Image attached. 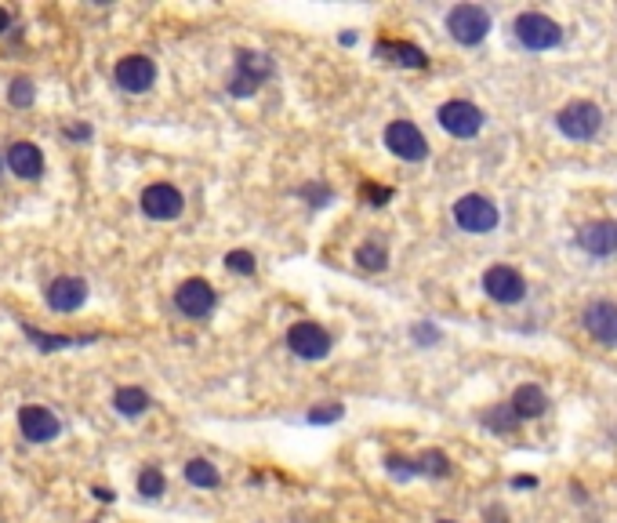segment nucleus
Listing matches in <instances>:
<instances>
[{"label": "nucleus", "mask_w": 617, "mask_h": 523, "mask_svg": "<svg viewBox=\"0 0 617 523\" xmlns=\"http://www.w3.org/2000/svg\"><path fill=\"white\" fill-rule=\"evenodd\" d=\"M555 128L563 131L567 138H574V142H588L603 128V110L596 106V102H585V98L571 102V106H563L555 113Z\"/></svg>", "instance_id": "1"}, {"label": "nucleus", "mask_w": 617, "mask_h": 523, "mask_svg": "<svg viewBox=\"0 0 617 523\" xmlns=\"http://www.w3.org/2000/svg\"><path fill=\"white\" fill-rule=\"evenodd\" d=\"M269 77H272L269 55H258V51L240 47V51H237V70H233V80H229V95L247 98V95H254Z\"/></svg>", "instance_id": "2"}, {"label": "nucleus", "mask_w": 617, "mask_h": 523, "mask_svg": "<svg viewBox=\"0 0 617 523\" xmlns=\"http://www.w3.org/2000/svg\"><path fill=\"white\" fill-rule=\"evenodd\" d=\"M446 33H451L458 44L472 47L490 33V12L479 4H458V8H451V15H446Z\"/></svg>", "instance_id": "3"}, {"label": "nucleus", "mask_w": 617, "mask_h": 523, "mask_svg": "<svg viewBox=\"0 0 617 523\" xmlns=\"http://www.w3.org/2000/svg\"><path fill=\"white\" fill-rule=\"evenodd\" d=\"M513 29H516V40H520L523 47H530V51H548V47H555L559 40H563V29H559V22H552V19L541 15V12L520 15Z\"/></svg>", "instance_id": "4"}, {"label": "nucleus", "mask_w": 617, "mask_h": 523, "mask_svg": "<svg viewBox=\"0 0 617 523\" xmlns=\"http://www.w3.org/2000/svg\"><path fill=\"white\" fill-rule=\"evenodd\" d=\"M385 145H388L392 156L411 161V164H418V161H425V156H429V142H425V135L411 120H392L385 128Z\"/></svg>", "instance_id": "5"}, {"label": "nucleus", "mask_w": 617, "mask_h": 523, "mask_svg": "<svg viewBox=\"0 0 617 523\" xmlns=\"http://www.w3.org/2000/svg\"><path fill=\"white\" fill-rule=\"evenodd\" d=\"M142 212L149 215V219H156V222H171V219H179L182 215V207H186V196L171 186V182H153V186H146L142 189Z\"/></svg>", "instance_id": "6"}, {"label": "nucleus", "mask_w": 617, "mask_h": 523, "mask_svg": "<svg viewBox=\"0 0 617 523\" xmlns=\"http://www.w3.org/2000/svg\"><path fill=\"white\" fill-rule=\"evenodd\" d=\"M436 117H439L443 131H451L454 138H472V135L483 128V110H479V106H472V102H465V98H451V102H443Z\"/></svg>", "instance_id": "7"}, {"label": "nucleus", "mask_w": 617, "mask_h": 523, "mask_svg": "<svg viewBox=\"0 0 617 523\" xmlns=\"http://www.w3.org/2000/svg\"><path fill=\"white\" fill-rule=\"evenodd\" d=\"M497 207L487 200V196H479V193H469V196H462L458 203H454V222L465 229V233H490L494 226H497Z\"/></svg>", "instance_id": "8"}, {"label": "nucleus", "mask_w": 617, "mask_h": 523, "mask_svg": "<svg viewBox=\"0 0 617 523\" xmlns=\"http://www.w3.org/2000/svg\"><path fill=\"white\" fill-rule=\"evenodd\" d=\"M483 291H487L494 302H501V305H513V302H520V298L527 295V280H523V273L513 270V266H490V270L483 273Z\"/></svg>", "instance_id": "9"}, {"label": "nucleus", "mask_w": 617, "mask_h": 523, "mask_svg": "<svg viewBox=\"0 0 617 523\" xmlns=\"http://www.w3.org/2000/svg\"><path fill=\"white\" fill-rule=\"evenodd\" d=\"M19 433L29 440V444H47L63 433V422H59V414L40 407V403H29L19 411Z\"/></svg>", "instance_id": "10"}, {"label": "nucleus", "mask_w": 617, "mask_h": 523, "mask_svg": "<svg viewBox=\"0 0 617 523\" xmlns=\"http://www.w3.org/2000/svg\"><path fill=\"white\" fill-rule=\"evenodd\" d=\"M113 80H117L121 91H128V95H142V91L153 87V80H156V66H153V59H146V55H124V59L117 62V70H113Z\"/></svg>", "instance_id": "11"}, {"label": "nucleus", "mask_w": 617, "mask_h": 523, "mask_svg": "<svg viewBox=\"0 0 617 523\" xmlns=\"http://www.w3.org/2000/svg\"><path fill=\"white\" fill-rule=\"evenodd\" d=\"M288 345H291V353L302 356V360H323V356L330 353V335H327L320 324H313V320H298V324L288 331Z\"/></svg>", "instance_id": "12"}, {"label": "nucleus", "mask_w": 617, "mask_h": 523, "mask_svg": "<svg viewBox=\"0 0 617 523\" xmlns=\"http://www.w3.org/2000/svg\"><path fill=\"white\" fill-rule=\"evenodd\" d=\"M214 302H218L214 287L207 280H200V277L179 284V291H175V305H179V312H186L189 320H204L207 312L214 309Z\"/></svg>", "instance_id": "13"}, {"label": "nucleus", "mask_w": 617, "mask_h": 523, "mask_svg": "<svg viewBox=\"0 0 617 523\" xmlns=\"http://www.w3.org/2000/svg\"><path fill=\"white\" fill-rule=\"evenodd\" d=\"M578 247L596 254V258H610L617 254V222L610 219H596V222H585L578 229Z\"/></svg>", "instance_id": "14"}, {"label": "nucleus", "mask_w": 617, "mask_h": 523, "mask_svg": "<svg viewBox=\"0 0 617 523\" xmlns=\"http://www.w3.org/2000/svg\"><path fill=\"white\" fill-rule=\"evenodd\" d=\"M44 295H47V305L54 312H77L88 302V280H80V277H54Z\"/></svg>", "instance_id": "15"}, {"label": "nucleus", "mask_w": 617, "mask_h": 523, "mask_svg": "<svg viewBox=\"0 0 617 523\" xmlns=\"http://www.w3.org/2000/svg\"><path fill=\"white\" fill-rule=\"evenodd\" d=\"M585 331L599 338L603 345H617V305L613 302H592L581 317Z\"/></svg>", "instance_id": "16"}, {"label": "nucleus", "mask_w": 617, "mask_h": 523, "mask_svg": "<svg viewBox=\"0 0 617 523\" xmlns=\"http://www.w3.org/2000/svg\"><path fill=\"white\" fill-rule=\"evenodd\" d=\"M8 168H12V175L33 182L44 175V153L33 142H12L8 145Z\"/></svg>", "instance_id": "17"}, {"label": "nucleus", "mask_w": 617, "mask_h": 523, "mask_svg": "<svg viewBox=\"0 0 617 523\" xmlns=\"http://www.w3.org/2000/svg\"><path fill=\"white\" fill-rule=\"evenodd\" d=\"M374 55L385 59V62H396V66H407V70H425L429 59H425V51L407 44V40H378L374 44Z\"/></svg>", "instance_id": "18"}, {"label": "nucleus", "mask_w": 617, "mask_h": 523, "mask_svg": "<svg viewBox=\"0 0 617 523\" xmlns=\"http://www.w3.org/2000/svg\"><path fill=\"white\" fill-rule=\"evenodd\" d=\"M513 411H516L520 418H541V414L548 411L545 389H538V386H520L516 396H513Z\"/></svg>", "instance_id": "19"}, {"label": "nucleus", "mask_w": 617, "mask_h": 523, "mask_svg": "<svg viewBox=\"0 0 617 523\" xmlns=\"http://www.w3.org/2000/svg\"><path fill=\"white\" fill-rule=\"evenodd\" d=\"M113 407H117L124 418H138V414L149 411V396H146L142 389H135V386H124V389L113 393Z\"/></svg>", "instance_id": "20"}, {"label": "nucleus", "mask_w": 617, "mask_h": 523, "mask_svg": "<svg viewBox=\"0 0 617 523\" xmlns=\"http://www.w3.org/2000/svg\"><path fill=\"white\" fill-rule=\"evenodd\" d=\"M483 426L487 429H497V433H513L520 426V414L513 411V403H497V407H490L483 414Z\"/></svg>", "instance_id": "21"}, {"label": "nucleus", "mask_w": 617, "mask_h": 523, "mask_svg": "<svg viewBox=\"0 0 617 523\" xmlns=\"http://www.w3.org/2000/svg\"><path fill=\"white\" fill-rule=\"evenodd\" d=\"M186 480H189L193 487H218V484H221L218 469H214L207 458H193V461L186 465Z\"/></svg>", "instance_id": "22"}, {"label": "nucleus", "mask_w": 617, "mask_h": 523, "mask_svg": "<svg viewBox=\"0 0 617 523\" xmlns=\"http://www.w3.org/2000/svg\"><path fill=\"white\" fill-rule=\"evenodd\" d=\"M385 247L381 244H374V240H367V244H360L356 247V262H360V266L363 270H385Z\"/></svg>", "instance_id": "23"}, {"label": "nucleus", "mask_w": 617, "mask_h": 523, "mask_svg": "<svg viewBox=\"0 0 617 523\" xmlns=\"http://www.w3.org/2000/svg\"><path fill=\"white\" fill-rule=\"evenodd\" d=\"M163 487H167V484H163V473H160L156 465H146L142 473H138V491H142L146 498H160Z\"/></svg>", "instance_id": "24"}, {"label": "nucleus", "mask_w": 617, "mask_h": 523, "mask_svg": "<svg viewBox=\"0 0 617 523\" xmlns=\"http://www.w3.org/2000/svg\"><path fill=\"white\" fill-rule=\"evenodd\" d=\"M418 473H429V477H446L451 473V461H446L439 451H425L418 458Z\"/></svg>", "instance_id": "25"}, {"label": "nucleus", "mask_w": 617, "mask_h": 523, "mask_svg": "<svg viewBox=\"0 0 617 523\" xmlns=\"http://www.w3.org/2000/svg\"><path fill=\"white\" fill-rule=\"evenodd\" d=\"M226 266H229L233 273L251 277V273H254V254H251V251H229V254H226Z\"/></svg>", "instance_id": "26"}, {"label": "nucleus", "mask_w": 617, "mask_h": 523, "mask_svg": "<svg viewBox=\"0 0 617 523\" xmlns=\"http://www.w3.org/2000/svg\"><path fill=\"white\" fill-rule=\"evenodd\" d=\"M8 98H12V106H33V98H37V91H33V84L29 80H15L12 84V91H8Z\"/></svg>", "instance_id": "27"}, {"label": "nucleus", "mask_w": 617, "mask_h": 523, "mask_svg": "<svg viewBox=\"0 0 617 523\" xmlns=\"http://www.w3.org/2000/svg\"><path fill=\"white\" fill-rule=\"evenodd\" d=\"M338 418H342V403H320L316 411H309V422H313V426L338 422Z\"/></svg>", "instance_id": "28"}, {"label": "nucleus", "mask_w": 617, "mask_h": 523, "mask_svg": "<svg viewBox=\"0 0 617 523\" xmlns=\"http://www.w3.org/2000/svg\"><path fill=\"white\" fill-rule=\"evenodd\" d=\"M26 335L44 349V353H51V349H63V345H73V338H59V335H40L37 328H26Z\"/></svg>", "instance_id": "29"}, {"label": "nucleus", "mask_w": 617, "mask_h": 523, "mask_svg": "<svg viewBox=\"0 0 617 523\" xmlns=\"http://www.w3.org/2000/svg\"><path fill=\"white\" fill-rule=\"evenodd\" d=\"M360 196L371 203V207H381L388 196H392V189H385V186H374V182H363L360 186Z\"/></svg>", "instance_id": "30"}, {"label": "nucleus", "mask_w": 617, "mask_h": 523, "mask_svg": "<svg viewBox=\"0 0 617 523\" xmlns=\"http://www.w3.org/2000/svg\"><path fill=\"white\" fill-rule=\"evenodd\" d=\"M388 469H392L396 477H414V473H418V461H407V458H396V454H392V458H388Z\"/></svg>", "instance_id": "31"}, {"label": "nucleus", "mask_w": 617, "mask_h": 523, "mask_svg": "<svg viewBox=\"0 0 617 523\" xmlns=\"http://www.w3.org/2000/svg\"><path fill=\"white\" fill-rule=\"evenodd\" d=\"M70 138H91V128L88 124H77V128H66Z\"/></svg>", "instance_id": "32"}, {"label": "nucleus", "mask_w": 617, "mask_h": 523, "mask_svg": "<svg viewBox=\"0 0 617 523\" xmlns=\"http://www.w3.org/2000/svg\"><path fill=\"white\" fill-rule=\"evenodd\" d=\"M12 29V15L4 12V8H0V33H8Z\"/></svg>", "instance_id": "33"}, {"label": "nucleus", "mask_w": 617, "mask_h": 523, "mask_svg": "<svg viewBox=\"0 0 617 523\" xmlns=\"http://www.w3.org/2000/svg\"><path fill=\"white\" fill-rule=\"evenodd\" d=\"M95 498H102V502H113V491H109V487H95Z\"/></svg>", "instance_id": "34"}, {"label": "nucleus", "mask_w": 617, "mask_h": 523, "mask_svg": "<svg viewBox=\"0 0 617 523\" xmlns=\"http://www.w3.org/2000/svg\"><path fill=\"white\" fill-rule=\"evenodd\" d=\"M513 487H534V477H516Z\"/></svg>", "instance_id": "35"}, {"label": "nucleus", "mask_w": 617, "mask_h": 523, "mask_svg": "<svg viewBox=\"0 0 617 523\" xmlns=\"http://www.w3.org/2000/svg\"><path fill=\"white\" fill-rule=\"evenodd\" d=\"M439 523H451V519H439Z\"/></svg>", "instance_id": "36"}]
</instances>
